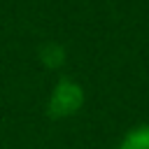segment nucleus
<instances>
[{
  "label": "nucleus",
  "instance_id": "1",
  "mask_svg": "<svg viewBox=\"0 0 149 149\" xmlns=\"http://www.w3.org/2000/svg\"><path fill=\"white\" fill-rule=\"evenodd\" d=\"M84 107V88L74 79H61L47 100V109L54 119H68Z\"/></svg>",
  "mask_w": 149,
  "mask_h": 149
},
{
  "label": "nucleus",
  "instance_id": "2",
  "mask_svg": "<svg viewBox=\"0 0 149 149\" xmlns=\"http://www.w3.org/2000/svg\"><path fill=\"white\" fill-rule=\"evenodd\" d=\"M116 149H149V123H140L135 128H130Z\"/></svg>",
  "mask_w": 149,
  "mask_h": 149
}]
</instances>
